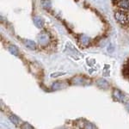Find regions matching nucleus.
Here are the masks:
<instances>
[{
	"label": "nucleus",
	"instance_id": "1",
	"mask_svg": "<svg viewBox=\"0 0 129 129\" xmlns=\"http://www.w3.org/2000/svg\"><path fill=\"white\" fill-rule=\"evenodd\" d=\"M112 4L116 22L129 30V0H112Z\"/></svg>",
	"mask_w": 129,
	"mask_h": 129
},
{
	"label": "nucleus",
	"instance_id": "2",
	"mask_svg": "<svg viewBox=\"0 0 129 129\" xmlns=\"http://www.w3.org/2000/svg\"><path fill=\"white\" fill-rule=\"evenodd\" d=\"M37 40H38V42L40 46L42 47H45L48 44L50 40V35L47 32H41V33L39 34V35L37 36Z\"/></svg>",
	"mask_w": 129,
	"mask_h": 129
},
{
	"label": "nucleus",
	"instance_id": "3",
	"mask_svg": "<svg viewBox=\"0 0 129 129\" xmlns=\"http://www.w3.org/2000/svg\"><path fill=\"white\" fill-rule=\"evenodd\" d=\"M23 43L25 44V46L28 47V48H29V49H31V50H35V47H36V45H35V43L33 41V40H23Z\"/></svg>",
	"mask_w": 129,
	"mask_h": 129
},
{
	"label": "nucleus",
	"instance_id": "4",
	"mask_svg": "<svg viewBox=\"0 0 129 129\" xmlns=\"http://www.w3.org/2000/svg\"><path fill=\"white\" fill-rule=\"evenodd\" d=\"M66 86V84H64V81H58V82H55L54 84H52V89H60L62 88H65Z\"/></svg>",
	"mask_w": 129,
	"mask_h": 129
},
{
	"label": "nucleus",
	"instance_id": "5",
	"mask_svg": "<svg viewBox=\"0 0 129 129\" xmlns=\"http://www.w3.org/2000/svg\"><path fill=\"white\" fill-rule=\"evenodd\" d=\"M96 84H97V86L100 87L101 89H107L109 86L108 82L104 79H98L97 80V82H96Z\"/></svg>",
	"mask_w": 129,
	"mask_h": 129
},
{
	"label": "nucleus",
	"instance_id": "6",
	"mask_svg": "<svg viewBox=\"0 0 129 129\" xmlns=\"http://www.w3.org/2000/svg\"><path fill=\"white\" fill-rule=\"evenodd\" d=\"M113 94H114L115 97L118 101H123L124 99H125L124 94H122V93L120 92V90H118V89H114V93H113Z\"/></svg>",
	"mask_w": 129,
	"mask_h": 129
},
{
	"label": "nucleus",
	"instance_id": "7",
	"mask_svg": "<svg viewBox=\"0 0 129 129\" xmlns=\"http://www.w3.org/2000/svg\"><path fill=\"white\" fill-rule=\"evenodd\" d=\"M34 23H35V25L36 26L37 28L40 29V28L43 27L44 22L40 17H34Z\"/></svg>",
	"mask_w": 129,
	"mask_h": 129
},
{
	"label": "nucleus",
	"instance_id": "8",
	"mask_svg": "<svg viewBox=\"0 0 129 129\" xmlns=\"http://www.w3.org/2000/svg\"><path fill=\"white\" fill-rule=\"evenodd\" d=\"M8 49H9V51L12 54L16 55V56H17V55L19 54V51H18V49H17V47H16V46H13V45L9 46Z\"/></svg>",
	"mask_w": 129,
	"mask_h": 129
},
{
	"label": "nucleus",
	"instance_id": "9",
	"mask_svg": "<svg viewBox=\"0 0 129 129\" xmlns=\"http://www.w3.org/2000/svg\"><path fill=\"white\" fill-rule=\"evenodd\" d=\"M10 120H11V121L13 122V123L15 124V125H17V124L19 123V119L17 118L16 115H10Z\"/></svg>",
	"mask_w": 129,
	"mask_h": 129
},
{
	"label": "nucleus",
	"instance_id": "10",
	"mask_svg": "<svg viewBox=\"0 0 129 129\" xmlns=\"http://www.w3.org/2000/svg\"><path fill=\"white\" fill-rule=\"evenodd\" d=\"M81 42H82L83 45L86 46L89 44V39L88 38L87 36H85V35H82V37H81Z\"/></svg>",
	"mask_w": 129,
	"mask_h": 129
},
{
	"label": "nucleus",
	"instance_id": "11",
	"mask_svg": "<svg viewBox=\"0 0 129 129\" xmlns=\"http://www.w3.org/2000/svg\"><path fill=\"white\" fill-rule=\"evenodd\" d=\"M42 5H43V7H45V8L50 7V6H51V3H50V1L45 0V1H43V2H42Z\"/></svg>",
	"mask_w": 129,
	"mask_h": 129
},
{
	"label": "nucleus",
	"instance_id": "12",
	"mask_svg": "<svg viewBox=\"0 0 129 129\" xmlns=\"http://www.w3.org/2000/svg\"><path fill=\"white\" fill-rule=\"evenodd\" d=\"M125 105H126L127 109H128V111H129V99H128V100H127V101L125 102Z\"/></svg>",
	"mask_w": 129,
	"mask_h": 129
},
{
	"label": "nucleus",
	"instance_id": "13",
	"mask_svg": "<svg viewBox=\"0 0 129 129\" xmlns=\"http://www.w3.org/2000/svg\"><path fill=\"white\" fill-rule=\"evenodd\" d=\"M30 127V128H32V127H31V126H28V125L24 126V127Z\"/></svg>",
	"mask_w": 129,
	"mask_h": 129
}]
</instances>
